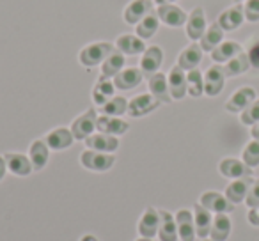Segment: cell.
I'll return each instance as SVG.
<instances>
[{
    "instance_id": "obj_1",
    "label": "cell",
    "mask_w": 259,
    "mask_h": 241,
    "mask_svg": "<svg viewBox=\"0 0 259 241\" xmlns=\"http://www.w3.org/2000/svg\"><path fill=\"white\" fill-rule=\"evenodd\" d=\"M115 48L112 46V43L107 41H100V43H91L85 48H82L78 54V61L83 68H96L98 64H103L105 59L114 52Z\"/></svg>"
},
{
    "instance_id": "obj_2",
    "label": "cell",
    "mask_w": 259,
    "mask_h": 241,
    "mask_svg": "<svg viewBox=\"0 0 259 241\" xmlns=\"http://www.w3.org/2000/svg\"><path fill=\"white\" fill-rule=\"evenodd\" d=\"M80 163L82 167H85L87 170H93V172H107L114 167L115 156L110 153H100L93 151V149H87L80 155Z\"/></svg>"
},
{
    "instance_id": "obj_3",
    "label": "cell",
    "mask_w": 259,
    "mask_h": 241,
    "mask_svg": "<svg viewBox=\"0 0 259 241\" xmlns=\"http://www.w3.org/2000/svg\"><path fill=\"white\" fill-rule=\"evenodd\" d=\"M96 121H98V115L94 108H89L85 114L78 115L71 124V133L75 137V140H85V138H89L96 131Z\"/></svg>"
},
{
    "instance_id": "obj_4",
    "label": "cell",
    "mask_w": 259,
    "mask_h": 241,
    "mask_svg": "<svg viewBox=\"0 0 259 241\" xmlns=\"http://www.w3.org/2000/svg\"><path fill=\"white\" fill-rule=\"evenodd\" d=\"M156 15L160 18V23L167 27H172V29H180L187 23L188 15L181 8H178L176 4H163L156 6Z\"/></svg>"
},
{
    "instance_id": "obj_5",
    "label": "cell",
    "mask_w": 259,
    "mask_h": 241,
    "mask_svg": "<svg viewBox=\"0 0 259 241\" xmlns=\"http://www.w3.org/2000/svg\"><path fill=\"white\" fill-rule=\"evenodd\" d=\"M160 105L162 103H160L153 94H139V96H135L132 101H128V112H126V114L135 119L144 117V115L155 112Z\"/></svg>"
},
{
    "instance_id": "obj_6",
    "label": "cell",
    "mask_w": 259,
    "mask_h": 241,
    "mask_svg": "<svg viewBox=\"0 0 259 241\" xmlns=\"http://www.w3.org/2000/svg\"><path fill=\"white\" fill-rule=\"evenodd\" d=\"M257 100V92L252 87H240L233 96L227 100L226 110L229 114H241L247 107H250Z\"/></svg>"
},
{
    "instance_id": "obj_7",
    "label": "cell",
    "mask_w": 259,
    "mask_h": 241,
    "mask_svg": "<svg viewBox=\"0 0 259 241\" xmlns=\"http://www.w3.org/2000/svg\"><path fill=\"white\" fill-rule=\"evenodd\" d=\"M206 29H208V23H206L204 9H202V8H194L190 15H188L187 23H185V30H187L188 39L194 41V43L201 41V37L204 36Z\"/></svg>"
},
{
    "instance_id": "obj_8",
    "label": "cell",
    "mask_w": 259,
    "mask_h": 241,
    "mask_svg": "<svg viewBox=\"0 0 259 241\" xmlns=\"http://www.w3.org/2000/svg\"><path fill=\"white\" fill-rule=\"evenodd\" d=\"M199 204L204 206L208 211L211 213H229L234 211V204L226 197V195L219 194V191H204L199 199Z\"/></svg>"
},
{
    "instance_id": "obj_9",
    "label": "cell",
    "mask_w": 259,
    "mask_h": 241,
    "mask_svg": "<svg viewBox=\"0 0 259 241\" xmlns=\"http://www.w3.org/2000/svg\"><path fill=\"white\" fill-rule=\"evenodd\" d=\"M226 85V73H224V66L215 64L211 68H208L204 75V94L209 98L219 96L224 90Z\"/></svg>"
},
{
    "instance_id": "obj_10",
    "label": "cell",
    "mask_w": 259,
    "mask_h": 241,
    "mask_svg": "<svg viewBox=\"0 0 259 241\" xmlns=\"http://www.w3.org/2000/svg\"><path fill=\"white\" fill-rule=\"evenodd\" d=\"M245 22V13H243V4H234L231 8H227L226 11L220 13L219 23L220 27L224 29V32H233V30L240 29Z\"/></svg>"
},
{
    "instance_id": "obj_11",
    "label": "cell",
    "mask_w": 259,
    "mask_h": 241,
    "mask_svg": "<svg viewBox=\"0 0 259 241\" xmlns=\"http://www.w3.org/2000/svg\"><path fill=\"white\" fill-rule=\"evenodd\" d=\"M219 172L227 179H241V177L254 176V169L247 167L241 160L236 158H224L219 163Z\"/></svg>"
},
{
    "instance_id": "obj_12",
    "label": "cell",
    "mask_w": 259,
    "mask_h": 241,
    "mask_svg": "<svg viewBox=\"0 0 259 241\" xmlns=\"http://www.w3.org/2000/svg\"><path fill=\"white\" fill-rule=\"evenodd\" d=\"M153 11V2L151 0H132L122 11V20L128 25H137L142 18Z\"/></svg>"
},
{
    "instance_id": "obj_13",
    "label": "cell",
    "mask_w": 259,
    "mask_h": 241,
    "mask_svg": "<svg viewBox=\"0 0 259 241\" xmlns=\"http://www.w3.org/2000/svg\"><path fill=\"white\" fill-rule=\"evenodd\" d=\"M163 62V52L160 46H149L146 48V52L141 57V71L144 76H153L155 73H158L160 66Z\"/></svg>"
},
{
    "instance_id": "obj_14",
    "label": "cell",
    "mask_w": 259,
    "mask_h": 241,
    "mask_svg": "<svg viewBox=\"0 0 259 241\" xmlns=\"http://www.w3.org/2000/svg\"><path fill=\"white\" fill-rule=\"evenodd\" d=\"M115 50L122 55H142L146 52V43L137 34H121L115 39Z\"/></svg>"
},
{
    "instance_id": "obj_15",
    "label": "cell",
    "mask_w": 259,
    "mask_h": 241,
    "mask_svg": "<svg viewBox=\"0 0 259 241\" xmlns=\"http://www.w3.org/2000/svg\"><path fill=\"white\" fill-rule=\"evenodd\" d=\"M169 92L170 98L176 101L183 100L185 96L188 94L187 90V73L185 69H181L180 66H174L172 69L169 71Z\"/></svg>"
},
{
    "instance_id": "obj_16",
    "label": "cell",
    "mask_w": 259,
    "mask_h": 241,
    "mask_svg": "<svg viewBox=\"0 0 259 241\" xmlns=\"http://www.w3.org/2000/svg\"><path fill=\"white\" fill-rule=\"evenodd\" d=\"M85 146L87 149H93V151H100V153H115L119 148V140L114 135H107V133H93L89 138H85Z\"/></svg>"
},
{
    "instance_id": "obj_17",
    "label": "cell",
    "mask_w": 259,
    "mask_h": 241,
    "mask_svg": "<svg viewBox=\"0 0 259 241\" xmlns=\"http://www.w3.org/2000/svg\"><path fill=\"white\" fill-rule=\"evenodd\" d=\"M142 80H144V75H142L141 68H124L114 76V85L119 90H132L141 85Z\"/></svg>"
},
{
    "instance_id": "obj_18",
    "label": "cell",
    "mask_w": 259,
    "mask_h": 241,
    "mask_svg": "<svg viewBox=\"0 0 259 241\" xmlns=\"http://www.w3.org/2000/svg\"><path fill=\"white\" fill-rule=\"evenodd\" d=\"M43 140L47 142L48 148L54 149V151H64V149L71 148L73 142H75V137H73L71 130H68V128H55V130H52Z\"/></svg>"
},
{
    "instance_id": "obj_19",
    "label": "cell",
    "mask_w": 259,
    "mask_h": 241,
    "mask_svg": "<svg viewBox=\"0 0 259 241\" xmlns=\"http://www.w3.org/2000/svg\"><path fill=\"white\" fill-rule=\"evenodd\" d=\"M96 130L100 131V133H107V135L119 137V135H124L126 131L130 130V124L119 117L101 115V117H98V121H96Z\"/></svg>"
},
{
    "instance_id": "obj_20",
    "label": "cell",
    "mask_w": 259,
    "mask_h": 241,
    "mask_svg": "<svg viewBox=\"0 0 259 241\" xmlns=\"http://www.w3.org/2000/svg\"><path fill=\"white\" fill-rule=\"evenodd\" d=\"M139 234L142 237H153L155 234H158L160 229V213L155 208H148L144 211V215L139 220Z\"/></svg>"
},
{
    "instance_id": "obj_21",
    "label": "cell",
    "mask_w": 259,
    "mask_h": 241,
    "mask_svg": "<svg viewBox=\"0 0 259 241\" xmlns=\"http://www.w3.org/2000/svg\"><path fill=\"white\" fill-rule=\"evenodd\" d=\"M202 48L201 44L192 43L190 46H187L180 55H178V66L185 71H192V69H197V66L202 61Z\"/></svg>"
},
{
    "instance_id": "obj_22",
    "label": "cell",
    "mask_w": 259,
    "mask_h": 241,
    "mask_svg": "<svg viewBox=\"0 0 259 241\" xmlns=\"http://www.w3.org/2000/svg\"><path fill=\"white\" fill-rule=\"evenodd\" d=\"M4 158L6 163H8V170H11L15 176L27 177L34 170L30 158H27L22 153H8V155H4Z\"/></svg>"
},
{
    "instance_id": "obj_23",
    "label": "cell",
    "mask_w": 259,
    "mask_h": 241,
    "mask_svg": "<svg viewBox=\"0 0 259 241\" xmlns=\"http://www.w3.org/2000/svg\"><path fill=\"white\" fill-rule=\"evenodd\" d=\"M233 230V222H231L229 215L226 213H217L215 218L211 222V230H209V237L213 241H227Z\"/></svg>"
},
{
    "instance_id": "obj_24",
    "label": "cell",
    "mask_w": 259,
    "mask_h": 241,
    "mask_svg": "<svg viewBox=\"0 0 259 241\" xmlns=\"http://www.w3.org/2000/svg\"><path fill=\"white\" fill-rule=\"evenodd\" d=\"M178 223V236L181 241H194L195 239V223L194 215L188 209H180L176 213Z\"/></svg>"
},
{
    "instance_id": "obj_25",
    "label": "cell",
    "mask_w": 259,
    "mask_h": 241,
    "mask_svg": "<svg viewBox=\"0 0 259 241\" xmlns=\"http://www.w3.org/2000/svg\"><path fill=\"white\" fill-rule=\"evenodd\" d=\"M149 94L156 98L160 103H170L172 98L169 92V82H167V76L163 73H155L153 76H149Z\"/></svg>"
},
{
    "instance_id": "obj_26",
    "label": "cell",
    "mask_w": 259,
    "mask_h": 241,
    "mask_svg": "<svg viewBox=\"0 0 259 241\" xmlns=\"http://www.w3.org/2000/svg\"><path fill=\"white\" fill-rule=\"evenodd\" d=\"M211 211L204 208L201 204L194 206V223H195V236L197 237H208L209 230H211Z\"/></svg>"
},
{
    "instance_id": "obj_27",
    "label": "cell",
    "mask_w": 259,
    "mask_h": 241,
    "mask_svg": "<svg viewBox=\"0 0 259 241\" xmlns=\"http://www.w3.org/2000/svg\"><path fill=\"white\" fill-rule=\"evenodd\" d=\"M160 229H158V236L160 241H178V223L176 218L170 215L165 209H160Z\"/></svg>"
},
{
    "instance_id": "obj_28",
    "label": "cell",
    "mask_w": 259,
    "mask_h": 241,
    "mask_svg": "<svg viewBox=\"0 0 259 241\" xmlns=\"http://www.w3.org/2000/svg\"><path fill=\"white\" fill-rule=\"evenodd\" d=\"M48 156H50V148L47 146V142L37 138L30 144V151H29V158L32 163L34 170H43L48 163Z\"/></svg>"
},
{
    "instance_id": "obj_29",
    "label": "cell",
    "mask_w": 259,
    "mask_h": 241,
    "mask_svg": "<svg viewBox=\"0 0 259 241\" xmlns=\"http://www.w3.org/2000/svg\"><path fill=\"white\" fill-rule=\"evenodd\" d=\"M252 183H254L252 176L250 177H241V179H234L231 184H227L226 197L229 199L233 204H240V202H245L247 191H248V188H250Z\"/></svg>"
},
{
    "instance_id": "obj_30",
    "label": "cell",
    "mask_w": 259,
    "mask_h": 241,
    "mask_svg": "<svg viewBox=\"0 0 259 241\" xmlns=\"http://www.w3.org/2000/svg\"><path fill=\"white\" fill-rule=\"evenodd\" d=\"M240 52H243L240 43L236 41H222L215 50L211 52V59L215 61V64H226L233 57H236Z\"/></svg>"
},
{
    "instance_id": "obj_31",
    "label": "cell",
    "mask_w": 259,
    "mask_h": 241,
    "mask_svg": "<svg viewBox=\"0 0 259 241\" xmlns=\"http://www.w3.org/2000/svg\"><path fill=\"white\" fill-rule=\"evenodd\" d=\"M124 64H126V55H122L119 50H114L105 59L103 64H101V76L103 78H114L117 73H121L124 69Z\"/></svg>"
},
{
    "instance_id": "obj_32",
    "label": "cell",
    "mask_w": 259,
    "mask_h": 241,
    "mask_svg": "<svg viewBox=\"0 0 259 241\" xmlns=\"http://www.w3.org/2000/svg\"><path fill=\"white\" fill-rule=\"evenodd\" d=\"M114 92H115L114 82H110V78L100 76V80H98L93 89V101L98 107H103L105 103H108V101L114 98Z\"/></svg>"
},
{
    "instance_id": "obj_33",
    "label": "cell",
    "mask_w": 259,
    "mask_h": 241,
    "mask_svg": "<svg viewBox=\"0 0 259 241\" xmlns=\"http://www.w3.org/2000/svg\"><path fill=\"white\" fill-rule=\"evenodd\" d=\"M222 41H224V29L215 22L206 29L204 36L201 37L199 44H201L202 52H209V54H211V52L215 50Z\"/></svg>"
},
{
    "instance_id": "obj_34",
    "label": "cell",
    "mask_w": 259,
    "mask_h": 241,
    "mask_svg": "<svg viewBox=\"0 0 259 241\" xmlns=\"http://www.w3.org/2000/svg\"><path fill=\"white\" fill-rule=\"evenodd\" d=\"M158 27H160V18H158V15H156L155 9H153L146 18H142L141 22L135 25V32H137V36L141 37V39L146 41L158 32Z\"/></svg>"
},
{
    "instance_id": "obj_35",
    "label": "cell",
    "mask_w": 259,
    "mask_h": 241,
    "mask_svg": "<svg viewBox=\"0 0 259 241\" xmlns=\"http://www.w3.org/2000/svg\"><path fill=\"white\" fill-rule=\"evenodd\" d=\"M248 69H250V62H248L247 52H240L236 57H233L229 62H226V66H224L226 78L240 76V75H243V73H247Z\"/></svg>"
},
{
    "instance_id": "obj_36",
    "label": "cell",
    "mask_w": 259,
    "mask_h": 241,
    "mask_svg": "<svg viewBox=\"0 0 259 241\" xmlns=\"http://www.w3.org/2000/svg\"><path fill=\"white\" fill-rule=\"evenodd\" d=\"M187 90L192 98H201L204 94V76L199 69L187 73Z\"/></svg>"
},
{
    "instance_id": "obj_37",
    "label": "cell",
    "mask_w": 259,
    "mask_h": 241,
    "mask_svg": "<svg viewBox=\"0 0 259 241\" xmlns=\"http://www.w3.org/2000/svg\"><path fill=\"white\" fill-rule=\"evenodd\" d=\"M101 108V114L110 115V117H119V115L126 114L128 112V101L121 96H114L108 103H105Z\"/></svg>"
},
{
    "instance_id": "obj_38",
    "label": "cell",
    "mask_w": 259,
    "mask_h": 241,
    "mask_svg": "<svg viewBox=\"0 0 259 241\" xmlns=\"http://www.w3.org/2000/svg\"><path fill=\"white\" fill-rule=\"evenodd\" d=\"M241 162L245 163L250 169H255L259 167V140H250L247 146H245L243 153H241Z\"/></svg>"
},
{
    "instance_id": "obj_39",
    "label": "cell",
    "mask_w": 259,
    "mask_h": 241,
    "mask_svg": "<svg viewBox=\"0 0 259 241\" xmlns=\"http://www.w3.org/2000/svg\"><path fill=\"white\" fill-rule=\"evenodd\" d=\"M240 121L245 126H254V124L259 123V100H255L250 107H247L241 112Z\"/></svg>"
},
{
    "instance_id": "obj_40",
    "label": "cell",
    "mask_w": 259,
    "mask_h": 241,
    "mask_svg": "<svg viewBox=\"0 0 259 241\" xmlns=\"http://www.w3.org/2000/svg\"><path fill=\"white\" fill-rule=\"evenodd\" d=\"M247 57L250 62V69L259 73V36H254L247 44Z\"/></svg>"
},
{
    "instance_id": "obj_41",
    "label": "cell",
    "mask_w": 259,
    "mask_h": 241,
    "mask_svg": "<svg viewBox=\"0 0 259 241\" xmlns=\"http://www.w3.org/2000/svg\"><path fill=\"white\" fill-rule=\"evenodd\" d=\"M245 20L250 23L259 22V0H247L243 4Z\"/></svg>"
},
{
    "instance_id": "obj_42",
    "label": "cell",
    "mask_w": 259,
    "mask_h": 241,
    "mask_svg": "<svg viewBox=\"0 0 259 241\" xmlns=\"http://www.w3.org/2000/svg\"><path fill=\"white\" fill-rule=\"evenodd\" d=\"M245 204H247L248 209L259 208V177H255L254 183L248 188L247 197H245Z\"/></svg>"
},
{
    "instance_id": "obj_43",
    "label": "cell",
    "mask_w": 259,
    "mask_h": 241,
    "mask_svg": "<svg viewBox=\"0 0 259 241\" xmlns=\"http://www.w3.org/2000/svg\"><path fill=\"white\" fill-rule=\"evenodd\" d=\"M247 220H248V223H250V225L259 227V208L250 209V211L247 213Z\"/></svg>"
},
{
    "instance_id": "obj_44",
    "label": "cell",
    "mask_w": 259,
    "mask_h": 241,
    "mask_svg": "<svg viewBox=\"0 0 259 241\" xmlns=\"http://www.w3.org/2000/svg\"><path fill=\"white\" fill-rule=\"evenodd\" d=\"M6 172H8V163H6V158H4V156H0V181L4 179Z\"/></svg>"
},
{
    "instance_id": "obj_45",
    "label": "cell",
    "mask_w": 259,
    "mask_h": 241,
    "mask_svg": "<svg viewBox=\"0 0 259 241\" xmlns=\"http://www.w3.org/2000/svg\"><path fill=\"white\" fill-rule=\"evenodd\" d=\"M250 135H252V138H255V140H259V123H257V124H254V126H252Z\"/></svg>"
},
{
    "instance_id": "obj_46",
    "label": "cell",
    "mask_w": 259,
    "mask_h": 241,
    "mask_svg": "<svg viewBox=\"0 0 259 241\" xmlns=\"http://www.w3.org/2000/svg\"><path fill=\"white\" fill-rule=\"evenodd\" d=\"M174 2H178V0H155L156 6H163V4H174Z\"/></svg>"
},
{
    "instance_id": "obj_47",
    "label": "cell",
    "mask_w": 259,
    "mask_h": 241,
    "mask_svg": "<svg viewBox=\"0 0 259 241\" xmlns=\"http://www.w3.org/2000/svg\"><path fill=\"white\" fill-rule=\"evenodd\" d=\"M80 241H98V239L93 236V234H85V236H82V239Z\"/></svg>"
},
{
    "instance_id": "obj_48",
    "label": "cell",
    "mask_w": 259,
    "mask_h": 241,
    "mask_svg": "<svg viewBox=\"0 0 259 241\" xmlns=\"http://www.w3.org/2000/svg\"><path fill=\"white\" fill-rule=\"evenodd\" d=\"M137 241H151L149 237H142V239H137Z\"/></svg>"
},
{
    "instance_id": "obj_49",
    "label": "cell",
    "mask_w": 259,
    "mask_h": 241,
    "mask_svg": "<svg viewBox=\"0 0 259 241\" xmlns=\"http://www.w3.org/2000/svg\"><path fill=\"white\" fill-rule=\"evenodd\" d=\"M234 2H236V4H241V2H243V0H234Z\"/></svg>"
},
{
    "instance_id": "obj_50",
    "label": "cell",
    "mask_w": 259,
    "mask_h": 241,
    "mask_svg": "<svg viewBox=\"0 0 259 241\" xmlns=\"http://www.w3.org/2000/svg\"><path fill=\"white\" fill-rule=\"evenodd\" d=\"M204 241H213V239H204Z\"/></svg>"
}]
</instances>
